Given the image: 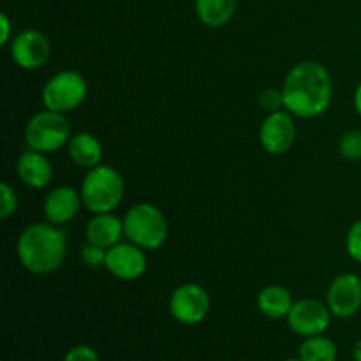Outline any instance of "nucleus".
Here are the masks:
<instances>
[{"instance_id": "6", "label": "nucleus", "mask_w": 361, "mask_h": 361, "mask_svg": "<svg viewBox=\"0 0 361 361\" xmlns=\"http://www.w3.org/2000/svg\"><path fill=\"white\" fill-rule=\"evenodd\" d=\"M87 81L76 71H62L49 78L42 88V102L46 109L66 113L76 109L87 97Z\"/></svg>"}, {"instance_id": "3", "label": "nucleus", "mask_w": 361, "mask_h": 361, "mask_svg": "<svg viewBox=\"0 0 361 361\" xmlns=\"http://www.w3.org/2000/svg\"><path fill=\"white\" fill-rule=\"evenodd\" d=\"M126 183L122 175L109 166H95L81 183V200L94 214L113 212L123 200Z\"/></svg>"}, {"instance_id": "16", "label": "nucleus", "mask_w": 361, "mask_h": 361, "mask_svg": "<svg viewBox=\"0 0 361 361\" xmlns=\"http://www.w3.org/2000/svg\"><path fill=\"white\" fill-rule=\"evenodd\" d=\"M69 157L81 168H95L101 164L102 145L94 134L80 133L69 140Z\"/></svg>"}, {"instance_id": "1", "label": "nucleus", "mask_w": 361, "mask_h": 361, "mask_svg": "<svg viewBox=\"0 0 361 361\" xmlns=\"http://www.w3.org/2000/svg\"><path fill=\"white\" fill-rule=\"evenodd\" d=\"M331 94L330 73L317 62H302L293 67L282 87L284 108L300 118H314L326 111Z\"/></svg>"}, {"instance_id": "27", "label": "nucleus", "mask_w": 361, "mask_h": 361, "mask_svg": "<svg viewBox=\"0 0 361 361\" xmlns=\"http://www.w3.org/2000/svg\"><path fill=\"white\" fill-rule=\"evenodd\" d=\"M355 108L356 111H358V115L361 116V83L358 85V88H356L355 92Z\"/></svg>"}, {"instance_id": "26", "label": "nucleus", "mask_w": 361, "mask_h": 361, "mask_svg": "<svg viewBox=\"0 0 361 361\" xmlns=\"http://www.w3.org/2000/svg\"><path fill=\"white\" fill-rule=\"evenodd\" d=\"M0 28H2V34H0V44L6 46L11 37V21L4 13L0 14Z\"/></svg>"}, {"instance_id": "22", "label": "nucleus", "mask_w": 361, "mask_h": 361, "mask_svg": "<svg viewBox=\"0 0 361 361\" xmlns=\"http://www.w3.org/2000/svg\"><path fill=\"white\" fill-rule=\"evenodd\" d=\"M259 106L261 109H264L267 113L281 111L282 106H284V95H282V90H277V88H267V90L261 92Z\"/></svg>"}, {"instance_id": "20", "label": "nucleus", "mask_w": 361, "mask_h": 361, "mask_svg": "<svg viewBox=\"0 0 361 361\" xmlns=\"http://www.w3.org/2000/svg\"><path fill=\"white\" fill-rule=\"evenodd\" d=\"M338 150L345 159H351V161L361 159V130H348L341 137Z\"/></svg>"}, {"instance_id": "14", "label": "nucleus", "mask_w": 361, "mask_h": 361, "mask_svg": "<svg viewBox=\"0 0 361 361\" xmlns=\"http://www.w3.org/2000/svg\"><path fill=\"white\" fill-rule=\"evenodd\" d=\"M122 235H126L123 221L108 212V214H95V217L87 226L88 243L101 247V249H111L113 245L120 243Z\"/></svg>"}, {"instance_id": "8", "label": "nucleus", "mask_w": 361, "mask_h": 361, "mask_svg": "<svg viewBox=\"0 0 361 361\" xmlns=\"http://www.w3.org/2000/svg\"><path fill=\"white\" fill-rule=\"evenodd\" d=\"M330 317L331 312L328 307H324V303L305 298L293 303L288 314V323L296 335L314 337L324 334V330L330 326Z\"/></svg>"}, {"instance_id": "21", "label": "nucleus", "mask_w": 361, "mask_h": 361, "mask_svg": "<svg viewBox=\"0 0 361 361\" xmlns=\"http://www.w3.org/2000/svg\"><path fill=\"white\" fill-rule=\"evenodd\" d=\"M18 197L16 192L7 185L6 182L0 183V219H9L16 212Z\"/></svg>"}, {"instance_id": "15", "label": "nucleus", "mask_w": 361, "mask_h": 361, "mask_svg": "<svg viewBox=\"0 0 361 361\" xmlns=\"http://www.w3.org/2000/svg\"><path fill=\"white\" fill-rule=\"evenodd\" d=\"M18 176L25 185L32 187V189H42L51 182L53 168L44 154L30 150L25 152L18 159Z\"/></svg>"}, {"instance_id": "12", "label": "nucleus", "mask_w": 361, "mask_h": 361, "mask_svg": "<svg viewBox=\"0 0 361 361\" xmlns=\"http://www.w3.org/2000/svg\"><path fill=\"white\" fill-rule=\"evenodd\" d=\"M49 42L44 34L37 30H25L14 37L11 46L13 60L27 71H35L44 66L49 59Z\"/></svg>"}, {"instance_id": "10", "label": "nucleus", "mask_w": 361, "mask_h": 361, "mask_svg": "<svg viewBox=\"0 0 361 361\" xmlns=\"http://www.w3.org/2000/svg\"><path fill=\"white\" fill-rule=\"evenodd\" d=\"M328 309L334 316L348 319L361 309V279L355 274H342L328 289Z\"/></svg>"}, {"instance_id": "18", "label": "nucleus", "mask_w": 361, "mask_h": 361, "mask_svg": "<svg viewBox=\"0 0 361 361\" xmlns=\"http://www.w3.org/2000/svg\"><path fill=\"white\" fill-rule=\"evenodd\" d=\"M238 0H196L197 18L207 27H224L235 16Z\"/></svg>"}, {"instance_id": "24", "label": "nucleus", "mask_w": 361, "mask_h": 361, "mask_svg": "<svg viewBox=\"0 0 361 361\" xmlns=\"http://www.w3.org/2000/svg\"><path fill=\"white\" fill-rule=\"evenodd\" d=\"M345 245H348V252L356 263L361 264V221L355 222L351 226L348 233V240H345Z\"/></svg>"}, {"instance_id": "7", "label": "nucleus", "mask_w": 361, "mask_h": 361, "mask_svg": "<svg viewBox=\"0 0 361 361\" xmlns=\"http://www.w3.org/2000/svg\"><path fill=\"white\" fill-rule=\"evenodd\" d=\"M171 316L182 324H197L210 312V296L201 286L183 284L169 300Z\"/></svg>"}, {"instance_id": "11", "label": "nucleus", "mask_w": 361, "mask_h": 361, "mask_svg": "<svg viewBox=\"0 0 361 361\" xmlns=\"http://www.w3.org/2000/svg\"><path fill=\"white\" fill-rule=\"evenodd\" d=\"M106 270L122 281H136L147 271V256L134 243H116L106 252Z\"/></svg>"}, {"instance_id": "25", "label": "nucleus", "mask_w": 361, "mask_h": 361, "mask_svg": "<svg viewBox=\"0 0 361 361\" xmlns=\"http://www.w3.org/2000/svg\"><path fill=\"white\" fill-rule=\"evenodd\" d=\"M63 361H99V356L88 345H76V348L67 353Z\"/></svg>"}, {"instance_id": "13", "label": "nucleus", "mask_w": 361, "mask_h": 361, "mask_svg": "<svg viewBox=\"0 0 361 361\" xmlns=\"http://www.w3.org/2000/svg\"><path fill=\"white\" fill-rule=\"evenodd\" d=\"M81 203V194L71 187H56L51 192L46 196L44 200V215L51 224L63 226L67 222L73 221L80 212Z\"/></svg>"}, {"instance_id": "9", "label": "nucleus", "mask_w": 361, "mask_h": 361, "mask_svg": "<svg viewBox=\"0 0 361 361\" xmlns=\"http://www.w3.org/2000/svg\"><path fill=\"white\" fill-rule=\"evenodd\" d=\"M259 140L264 150L271 155H282L296 140V126L289 111L268 113L261 123Z\"/></svg>"}, {"instance_id": "28", "label": "nucleus", "mask_w": 361, "mask_h": 361, "mask_svg": "<svg viewBox=\"0 0 361 361\" xmlns=\"http://www.w3.org/2000/svg\"><path fill=\"white\" fill-rule=\"evenodd\" d=\"M353 356H355V361H361V341L355 344V349H353Z\"/></svg>"}, {"instance_id": "29", "label": "nucleus", "mask_w": 361, "mask_h": 361, "mask_svg": "<svg viewBox=\"0 0 361 361\" xmlns=\"http://www.w3.org/2000/svg\"><path fill=\"white\" fill-rule=\"evenodd\" d=\"M286 361H302V360H300V356H298V358H288Z\"/></svg>"}, {"instance_id": "2", "label": "nucleus", "mask_w": 361, "mask_h": 361, "mask_svg": "<svg viewBox=\"0 0 361 361\" xmlns=\"http://www.w3.org/2000/svg\"><path fill=\"white\" fill-rule=\"evenodd\" d=\"M16 250L25 270L35 275L53 274L66 259V233L51 222H34L21 231Z\"/></svg>"}, {"instance_id": "5", "label": "nucleus", "mask_w": 361, "mask_h": 361, "mask_svg": "<svg viewBox=\"0 0 361 361\" xmlns=\"http://www.w3.org/2000/svg\"><path fill=\"white\" fill-rule=\"evenodd\" d=\"M25 140L30 150L49 154L71 140V123L62 113L44 109L30 118L25 129Z\"/></svg>"}, {"instance_id": "19", "label": "nucleus", "mask_w": 361, "mask_h": 361, "mask_svg": "<svg viewBox=\"0 0 361 361\" xmlns=\"http://www.w3.org/2000/svg\"><path fill=\"white\" fill-rule=\"evenodd\" d=\"M298 356L302 361H335L337 345L331 338L314 335V337H307V341L300 345Z\"/></svg>"}, {"instance_id": "17", "label": "nucleus", "mask_w": 361, "mask_h": 361, "mask_svg": "<svg viewBox=\"0 0 361 361\" xmlns=\"http://www.w3.org/2000/svg\"><path fill=\"white\" fill-rule=\"evenodd\" d=\"M257 307L264 316L271 317V319L288 317L293 307L291 293L282 286H268V288L261 289L259 296H257Z\"/></svg>"}, {"instance_id": "23", "label": "nucleus", "mask_w": 361, "mask_h": 361, "mask_svg": "<svg viewBox=\"0 0 361 361\" xmlns=\"http://www.w3.org/2000/svg\"><path fill=\"white\" fill-rule=\"evenodd\" d=\"M106 252H108L106 249H101V247L94 245V243H88V245L81 249V261L88 268L106 267Z\"/></svg>"}, {"instance_id": "4", "label": "nucleus", "mask_w": 361, "mask_h": 361, "mask_svg": "<svg viewBox=\"0 0 361 361\" xmlns=\"http://www.w3.org/2000/svg\"><path fill=\"white\" fill-rule=\"evenodd\" d=\"M126 236L147 250H155L164 245L168 238V222L164 214L150 203L134 204L123 219Z\"/></svg>"}]
</instances>
